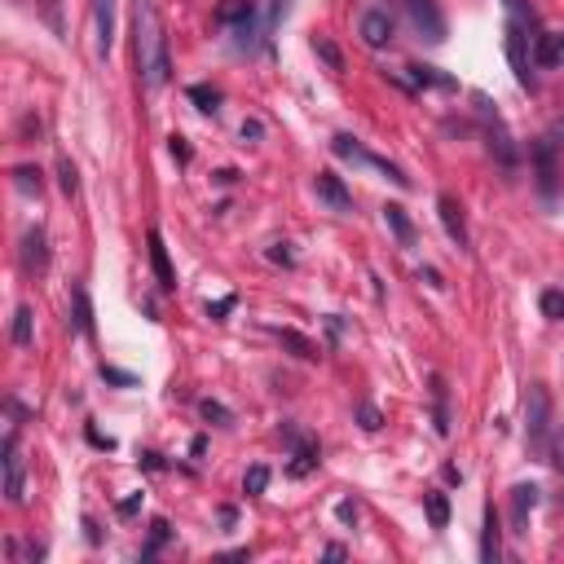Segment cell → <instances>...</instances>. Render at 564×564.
Listing matches in <instances>:
<instances>
[{"label": "cell", "instance_id": "6da1fadb", "mask_svg": "<svg viewBox=\"0 0 564 564\" xmlns=\"http://www.w3.org/2000/svg\"><path fill=\"white\" fill-rule=\"evenodd\" d=\"M132 31H137V66L146 89H164L172 76V57H168V36L159 23V10L151 0H132Z\"/></svg>", "mask_w": 564, "mask_h": 564}, {"label": "cell", "instance_id": "7a4b0ae2", "mask_svg": "<svg viewBox=\"0 0 564 564\" xmlns=\"http://www.w3.org/2000/svg\"><path fill=\"white\" fill-rule=\"evenodd\" d=\"M525 437L538 459L551 454V397L542 384H529V397H525Z\"/></svg>", "mask_w": 564, "mask_h": 564}, {"label": "cell", "instance_id": "3957f363", "mask_svg": "<svg viewBox=\"0 0 564 564\" xmlns=\"http://www.w3.org/2000/svg\"><path fill=\"white\" fill-rule=\"evenodd\" d=\"M331 151H335L339 159H348V164H358V168H375V172H384V177H388L393 185H410V177H406V172H401L397 164H388V159H380V155H371V151L362 146V141H358V137H344V132H339V137L331 141Z\"/></svg>", "mask_w": 564, "mask_h": 564}, {"label": "cell", "instance_id": "277c9868", "mask_svg": "<svg viewBox=\"0 0 564 564\" xmlns=\"http://www.w3.org/2000/svg\"><path fill=\"white\" fill-rule=\"evenodd\" d=\"M401 5H406L410 27H414L423 40H433V44L446 40V18H441V10L433 5V0H401Z\"/></svg>", "mask_w": 564, "mask_h": 564}, {"label": "cell", "instance_id": "5b68a950", "mask_svg": "<svg viewBox=\"0 0 564 564\" xmlns=\"http://www.w3.org/2000/svg\"><path fill=\"white\" fill-rule=\"evenodd\" d=\"M5 499L23 503V454H18V437L5 433Z\"/></svg>", "mask_w": 564, "mask_h": 564}, {"label": "cell", "instance_id": "8992f818", "mask_svg": "<svg viewBox=\"0 0 564 564\" xmlns=\"http://www.w3.org/2000/svg\"><path fill=\"white\" fill-rule=\"evenodd\" d=\"M313 190H318V198H322L331 211H348V207H352V194L344 190V181H339L335 172H318V177H313Z\"/></svg>", "mask_w": 564, "mask_h": 564}, {"label": "cell", "instance_id": "52a82bcc", "mask_svg": "<svg viewBox=\"0 0 564 564\" xmlns=\"http://www.w3.org/2000/svg\"><path fill=\"white\" fill-rule=\"evenodd\" d=\"M437 211H441V226H446V234L467 252V221H463V207H459V198H450V194H441L437 198Z\"/></svg>", "mask_w": 564, "mask_h": 564}, {"label": "cell", "instance_id": "ba28073f", "mask_svg": "<svg viewBox=\"0 0 564 564\" xmlns=\"http://www.w3.org/2000/svg\"><path fill=\"white\" fill-rule=\"evenodd\" d=\"M480 560L485 564H499L503 560V525H499V512L485 508V534H480Z\"/></svg>", "mask_w": 564, "mask_h": 564}, {"label": "cell", "instance_id": "9c48e42d", "mask_svg": "<svg viewBox=\"0 0 564 564\" xmlns=\"http://www.w3.org/2000/svg\"><path fill=\"white\" fill-rule=\"evenodd\" d=\"M23 269L27 273H44L49 269V239H44V230H27L23 234Z\"/></svg>", "mask_w": 564, "mask_h": 564}, {"label": "cell", "instance_id": "30bf717a", "mask_svg": "<svg viewBox=\"0 0 564 564\" xmlns=\"http://www.w3.org/2000/svg\"><path fill=\"white\" fill-rule=\"evenodd\" d=\"M362 40H367L371 49H384V44L393 40V18H388V10H367V14H362Z\"/></svg>", "mask_w": 564, "mask_h": 564}, {"label": "cell", "instance_id": "8fae6325", "mask_svg": "<svg viewBox=\"0 0 564 564\" xmlns=\"http://www.w3.org/2000/svg\"><path fill=\"white\" fill-rule=\"evenodd\" d=\"M534 62L547 66V70L564 66V31H542V36L534 40Z\"/></svg>", "mask_w": 564, "mask_h": 564}, {"label": "cell", "instance_id": "7c38bea8", "mask_svg": "<svg viewBox=\"0 0 564 564\" xmlns=\"http://www.w3.org/2000/svg\"><path fill=\"white\" fill-rule=\"evenodd\" d=\"M93 31H98V53H111V40H115V0H93Z\"/></svg>", "mask_w": 564, "mask_h": 564}, {"label": "cell", "instance_id": "4fadbf2b", "mask_svg": "<svg viewBox=\"0 0 564 564\" xmlns=\"http://www.w3.org/2000/svg\"><path fill=\"white\" fill-rule=\"evenodd\" d=\"M151 269H155V278H159L164 292L177 287V273H172V260H168V247H164V234H159V230H151Z\"/></svg>", "mask_w": 564, "mask_h": 564}, {"label": "cell", "instance_id": "5bb4252c", "mask_svg": "<svg viewBox=\"0 0 564 564\" xmlns=\"http://www.w3.org/2000/svg\"><path fill=\"white\" fill-rule=\"evenodd\" d=\"M534 508H538V489L534 485H516L512 489V525H516V534L525 529V521H529Z\"/></svg>", "mask_w": 564, "mask_h": 564}, {"label": "cell", "instance_id": "9a60e30c", "mask_svg": "<svg viewBox=\"0 0 564 564\" xmlns=\"http://www.w3.org/2000/svg\"><path fill=\"white\" fill-rule=\"evenodd\" d=\"M252 18H256V0H226L217 10V23H226V27H243Z\"/></svg>", "mask_w": 564, "mask_h": 564}, {"label": "cell", "instance_id": "2e32d148", "mask_svg": "<svg viewBox=\"0 0 564 564\" xmlns=\"http://www.w3.org/2000/svg\"><path fill=\"white\" fill-rule=\"evenodd\" d=\"M273 335H278L282 344H287V348L296 352V358H305V362H313V358H318V344H313L309 335H300V331H292V326H278Z\"/></svg>", "mask_w": 564, "mask_h": 564}, {"label": "cell", "instance_id": "e0dca14e", "mask_svg": "<svg viewBox=\"0 0 564 564\" xmlns=\"http://www.w3.org/2000/svg\"><path fill=\"white\" fill-rule=\"evenodd\" d=\"M384 221L393 226V234H397L401 243H410V239H414V230H410V221H406V211H401L397 203H388V207H384Z\"/></svg>", "mask_w": 564, "mask_h": 564}, {"label": "cell", "instance_id": "ac0fdd59", "mask_svg": "<svg viewBox=\"0 0 564 564\" xmlns=\"http://www.w3.org/2000/svg\"><path fill=\"white\" fill-rule=\"evenodd\" d=\"M433 393H437V433H450V393H446V380H433Z\"/></svg>", "mask_w": 564, "mask_h": 564}, {"label": "cell", "instance_id": "d6986e66", "mask_svg": "<svg viewBox=\"0 0 564 564\" xmlns=\"http://www.w3.org/2000/svg\"><path fill=\"white\" fill-rule=\"evenodd\" d=\"M265 485H269V467H265V463L247 467V476H243V489H247V499H260V493H265Z\"/></svg>", "mask_w": 564, "mask_h": 564}, {"label": "cell", "instance_id": "ffe728a7", "mask_svg": "<svg viewBox=\"0 0 564 564\" xmlns=\"http://www.w3.org/2000/svg\"><path fill=\"white\" fill-rule=\"evenodd\" d=\"M428 521H433V529H446V525H450V503H446V493H428Z\"/></svg>", "mask_w": 564, "mask_h": 564}, {"label": "cell", "instance_id": "44dd1931", "mask_svg": "<svg viewBox=\"0 0 564 564\" xmlns=\"http://www.w3.org/2000/svg\"><path fill=\"white\" fill-rule=\"evenodd\" d=\"M70 296H76V326H80V335H89V331H93V309H89V296H85V287H76Z\"/></svg>", "mask_w": 564, "mask_h": 564}, {"label": "cell", "instance_id": "7402d4cb", "mask_svg": "<svg viewBox=\"0 0 564 564\" xmlns=\"http://www.w3.org/2000/svg\"><path fill=\"white\" fill-rule=\"evenodd\" d=\"M410 76H414V85H441V89L454 85L450 76H437V66H410Z\"/></svg>", "mask_w": 564, "mask_h": 564}, {"label": "cell", "instance_id": "603a6c76", "mask_svg": "<svg viewBox=\"0 0 564 564\" xmlns=\"http://www.w3.org/2000/svg\"><path fill=\"white\" fill-rule=\"evenodd\" d=\"M168 538H172V534H168V525H164V521H155V525H151V542H146V551H141V560H155V555H159V547H164Z\"/></svg>", "mask_w": 564, "mask_h": 564}, {"label": "cell", "instance_id": "cb8c5ba5", "mask_svg": "<svg viewBox=\"0 0 564 564\" xmlns=\"http://www.w3.org/2000/svg\"><path fill=\"white\" fill-rule=\"evenodd\" d=\"M14 185L23 194H40V172L36 168H14Z\"/></svg>", "mask_w": 564, "mask_h": 564}, {"label": "cell", "instance_id": "d4e9b609", "mask_svg": "<svg viewBox=\"0 0 564 564\" xmlns=\"http://www.w3.org/2000/svg\"><path fill=\"white\" fill-rule=\"evenodd\" d=\"M14 344H31V309H18L14 313Z\"/></svg>", "mask_w": 564, "mask_h": 564}, {"label": "cell", "instance_id": "484cf974", "mask_svg": "<svg viewBox=\"0 0 564 564\" xmlns=\"http://www.w3.org/2000/svg\"><path fill=\"white\" fill-rule=\"evenodd\" d=\"M190 98L198 102V111H217V102H221V93H217V89H207V85H194Z\"/></svg>", "mask_w": 564, "mask_h": 564}, {"label": "cell", "instance_id": "4316f807", "mask_svg": "<svg viewBox=\"0 0 564 564\" xmlns=\"http://www.w3.org/2000/svg\"><path fill=\"white\" fill-rule=\"evenodd\" d=\"M538 305H542V313H547V318H555V322L564 318V292H542V300H538Z\"/></svg>", "mask_w": 564, "mask_h": 564}, {"label": "cell", "instance_id": "83f0119b", "mask_svg": "<svg viewBox=\"0 0 564 564\" xmlns=\"http://www.w3.org/2000/svg\"><path fill=\"white\" fill-rule=\"evenodd\" d=\"M57 172H62V190H66V194H76V185H80V181H76V164L62 159V164H57Z\"/></svg>", "mask_w": 564, "mask_h": 564}, {"label": "cell", "instance_id": "f1b7e54d", "mask_svg": "<svg viewBox=\"0 0 564 564\" xmlns=\"http://www.w3.org/2000/svg\"><path fill=\"white\" fill-rule=\"evenodd\" d=\"M358 419H362V428H367V433H375V428H380V410H375V406H362V410H358Z\"/></svg>", "mask_w": 564, "mask_h": 564}, {"label": "cell", "instance_id": "f546056e", "mask_svg": "<svg viewBox=\"0 0 564 564\" xmlns=\"http://www.w3.org/2000/svg\"><path fill=\"white\" fill-rule=\"evenodd\" d=\"M547 141H551V146H564V115L547 124Z\"/></svg>", "mask_w": 564, "mask_h": 564}, {"label": "cell", "instance_id": "4dcf8cb0", "mask_svg": "<svg viewBox=\"0 0 564 564\" xmlns=\"http://www.w3.org/2000/svg\"><path fill=\"white\" fill-rule=\"evenodd\" d=\"M203 414H207V419H217V423H230V410L217 406V401H203Z\"/></svg>", "mask_w": 564, "mask_h": 564}, {"label": "cell", "instance_id": "1f68e13d", "mask_svg": "<svg viewBox=\"0 0 564 564\" xmlns=\"http://www.w3.org/2000/svg\"><path fill=\"white\" fill-rule=\"evenodd\" d=\"M335 512H339V521H344V525H352V521H358V503H348V499H344Z\"/></svg>", "mask_w": 564, "mask_h": 564}, {"label": "cell", "instance_id": "d6a6232c", "mask_svg": "<svg viewBox=\"0 0 564 564\" xmlns=\"http://www.w3.org/2000/svg\"><path fill=\"white\" fill-rule=\"evenodd\" d=\"M551 454H555V467H560V476H564V433H555V441H551Z\"/></svg>", "mask_w": 564, "mask_h": 564}, {"label": "cell", "instance_id": "836d02e7", "mask_svg": "<svg viewBox=\"0 0 564 564\" xmlns=\"http://www.w3.org/2000/svg\"><path fill=\"white\" fill-rule=\"evenodd\" d=\"M313 49H318V53H322V57H326V62H331V66H335V70H339V53H335V49H331V44H326V40H318V44H313Z\"/></svg>", "mask_w": 564, "mask_h": 564}, {"label": "cell", "instance_id": "e575fe53", "mask_svg": "<svg viewBox=\"0 0 564 564\" xmlns=\"http://www.w3.org/2000/svg\"><path fill=\"white\" fill-rule=\"evenodd\" d=\"M137 508H141V493H132V499H124V503H119V516H132Z\"/></svg>", "mask_w": 564, "mask_h": 564}, {"label": "cell", "instance_id": "d590c367", "mask_svg": "<svg viewBox=\"0 0 564 564\" xmlns=\"http://www.w3.org/2000/svg\"><path fill=\"white\" fill-rule=\"evenodd\" d=\"M172 155H177V159H181V164H185V159H190V146H185V141H181V137H172Z\"/></svg>", "mask_w": 564, "mask_h": 564}, {"label": "cell", "instance_id": "8d00e7d4", "mask_svg": "<svg viewBox=\"0 0 564 564\" xmlns=\"http://www.w3.org/2000/svg\"><path fill=\"white\" fill-rule=\"evenodd\" d=\"M230 309H234V296H226L217 309H207V313H211V318H221V313H230Z\"/></svg>", "mask_w": 564, "mask_h": 564}]
</instances>
